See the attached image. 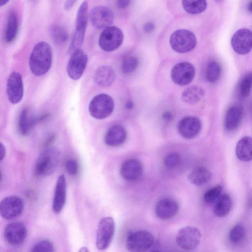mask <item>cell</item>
<instances>
[{
    "mask_svg": "<svg viewBox=\"0 0 252 252\" xmlns=\"http://www.w3.org/2000/svg\"><path fill=\"white\" fill-rule=\"evenodd\" d=\"M52 61V51L47 42L37 43L33 48L29 59V66L32 73L37 76L45 74L49 70Z\"/></svg>",
    "mask_w": 252,
    "mask_h": 252,
    "instance_id": "6da1fadb",
    "label": "cell"
},
{
    "mask_svg": "<svg viewBox=\"0 0 252 252\" xmlns=\"http://www.w3.org/2000/svg\"><path fill=\"white\" fill-rule=\"evenodd\" d=\"M60 152L55 147H49L39 155L34 166L35 174L39 176L51 175L55 171L60 158Z\"/></svg>",
    "mask_w": 252,
    "mask_h": 252,
    "instance_id": "7a4b0ae2",
    "label": "cell"
},
{
    "mask_svg": "<svg viewBox=\"0 0 252 252\" xmlns=\"http://www.w3.org/2000/svg\"><path fill=\"white\" fill-rule=\"evenodd\" d=\"M88 10V3L84 1L81 3L77 11L75 30L68 49L70 54L80 49L83 44L87 25Z\"/></svg>",
    "mask_w": 252,
    "mask_h": 252,
    "instance_id": "3957f363",
    "label": "cell"
},
{
    "mask_svg": "<svg viewBox=\"0 0 252 252\" xmlns=\"http://www.w3.org/2000/svg\"><path fill=\"white\" fill-rule=\"evenodd\" d=\"M114 101L112 97L105 94L95 95L90 101L89 111L93 118L102 120L109 117L113 112Z\"/></svg>",
    "mask_w": 252,
    "mask_h": 252,
    "instance_id": "277c9868",
    "label": "cell"
},
{
    "mask_svg": "<svg viewBox=\"0 0 252 252\" xmlns=\"http://www.w3.org/2000/svg\"><path fill=\"white\" fill-rule=\"evenodd\" d=\"M171 48L179 53H185L193 49L196 45V38L191 31L181 29L175 31L170 37Z\"/></svg>",
    "mask_w": 252,
    "mask_h": 252,
    "instance_id": "5b68a950",
    "label": "cell"
},
{
    "mask_svg": "<svg viewBox=\"0 0 252 252\" xmlns=\"http://www.w3.org/2000/svg\"><path fill=\"white\" fill-rule=\"evenodd\" d=\"M154 236L146 230H139L130 234L127 237L126 246L132 252H144L148 250L154 244Z\"/></svg>",
    "mask_w": 252,
    "mask_h": 252,
    "instance_id": "8992f818",
    "label": "cell"
},
{
    "mask_svg": "<svg viewBox=\"0 0 252 252\" xmlns=\"http://www.w3.org/2000/svg\"><path fill=\"white\" fill-rule=\"evenodd\" d=\"M115 230V221L112 218L105 217L100 220L96 232V246L97 249L105 250L109 247Z\"/></svg>",
    "mask_w": 252,
    "mask_h": 252,
    "instance_id": "52a82bcc",
    "label": "cell"
},
{
    "mask_svg": "<svg viewBox=\"0 0 252 252\" xmlns=\"http://www.w3.org/2000/svg\"><path fill=\"white\" fill-rule=\"evenodd\" d=\"M123 39L124 34L121 29L115 26H109L101 33L98 44L103 51L111 52L118 49Z\"/></svg>",
    "mask_w": 252,
    "mask_h": 252,
    "instance_id": "ba28073f",
    "label": "cell"
},
{
    "mask_svg": "<svg viewBox=\"0 0 252 252\" xmlns=\"http://www.w3.org/2000/svg\"><path fill=\"white\" fill-rule=\"evenodd\" d=\"M201 238L200 230L194 226H186L181 228L177 233L176 241L182 249L191 251L199 245Z\"/></svg>",
    "mask_w": 252,
    "mask_h": 252,
    "instance_id": "9c48e42d",
    "label": "cell"
},
{
    "mask_svg": "<svg viewBox=\"0 0 252 252\" xmlns=\"http://www.w3.org/2000/svg\"><path fill=\"white\" fill-rule=\"evenodd\" d=\"M88 61V56L81 49L73 52L66 68L69 77L74 80L79 79L86 68Z\"/></svg>",
    "mask_w": 252,
    "mask_h": 252,
    "instance_id": "30bf717a",
    "label": "cell"
},
{
    "mask_svg": "<svg viewBox=\"0 0 252 252\" xmlns=\"http://www.w3.org/2000/svg\"><path fill=\"white\" fill-rule=\"evenodd\" d=\"M195 75L194 66L187 62L176 64L171 69V78L173 82L179 86H185L190 83Z\"/></svg>",
    "mask_w": 252,
    "mask_h": 252,
    "instance_id": "8fae6325",
    "label": "cell"
},
{
    "mask_svg": "<svg viewBox=\"0 0 252 252\" xmlns=\"http://www.w3.org/2000/svg\"><path fill=\"white\" fill-rule=\"evenodd\" d=\"M24 209L23 200L16 195L4 198L0 203L1 216L6 220H11L19 216Z\"/></svg>",
    "mask_w": 252,
    "mask_h": 252,
    "instance_id": "7c38bea8",
    "label": "cell"
},
{
    "mask_svg": "<svg viewBox=\"0 0 252 252\" xmlns=\"http://www.w3.org/2000/svg\"><path fill=\"white\" fill-rule=\"evenodd\" d=\"M23 93L24 86L21 75L17 71L11 72L6 83V93L9 101L14 104L18 103L23 98Z\"/></svg>",
    "mask_w": 252,
    "mask_h": 252,
    "instance_id": "4fadbf2b",
    "label": "cell"
},
{
    "mask_svg": "<svg viewBox=\"0 0 252 252\" xmlns=\"http://www.w3.org/2000/svg\"><path fill=\"white\" fill-rule=\"evenodd\" d=\"M231 44L233 50L237 54H248L252 48V32L245 28L238 30L233 35Z\"/></svg>",
    "mask_w": 252,
    "mask_h": 252,
    "instance_id": "5bb4252c",
    "label": "cell"
},
{
    "mask_svg": "<svg viewBox=\"0 0 252 252\" xmlns=\"http://www.w3.org/2000/svg\"><path fill=\"white\" fill-rule=\"evenodd\" d=\"M27 230L22 222H13L8 224L4 230L5 241L10 245L17 246L21 244L26 239Z\"/></svg>",
    "mask_w": 252,
    "mask_h": 252,
    "instance_id": "9a60e30c",
    "label": "cell"
},
{
    "mask_svg": "<svg viewBox=\"0 0 252 252\" xmlns=\"http://www.w3.org/2000/svg\"><path fill=\"white\" fill-rule=\"evenodd\" d=\"M201 127V122L199 118L195 116H186L179 122L178 131L182 137L191 139L198 135Z\"/></svg>",
    "mask_w": 252,
    "mask_h": 252,
    "instance_id": "2e32d148",
    "label": "cell"
},
{
    "mask_svg": "<svg viewBox=\"0 0 252 252\" xmlns=\"http://www.w3.org/2000/svg\"><path fill=\"white\" fill-rule=\"evenodd\" d=\"M89 18L94 27L97 29H105L113 23L114 14L109 8L99 5L91 10Z\"/></svg>",
    "mask_w": 252,
    "mask_h": 252,
    "instance_id": "e0dca14e",
    "label": "cell"
},
{
    "mask_svg": "<svg viewBox=\"0 0 252 252\" xmlns=\"http://www.w3.org/2000/svg\"><path fill=\"white\" fill-rule=\"evenodd\" d=\"M143 171L142 163L136 158H130L125 160L120 168L122 177L130 182L138 180L141 177Z\"/></svg>",
    "mask_w": 252,
    "mask_h": 252,
    "instance_id": "ac0fdd59",
    "label": "cell"
},
{
    "mask_svg": "<svg viewBox=\"0 0 252 252\" xmlns=\"http://www.w3.org/2000/svg\"><path fill=\"white\" fill-rule=\"evenodd\" d=\"M179 204L175 200L165 198L160 200L156 204V216L162 220H169L175 217L179 211Z\"/></svg>",
    "mask_w": 252,
    "mask_h": 252,
    "instance_id": "d6986e66",
    "label": "cell"
},
{
    "mask_svg": "<svg viewBox=\"0 0 252 252\" xmlns=\"http://www.w3.org/2000/svg\"><path fill=\"white\" fill-rule=\"evenodd\" d=\"M127 131L121 125L115 124L111 126L106 131L104 141L110 147H118L123 145L127 139Z\"/></svg>",
    "mask_w": 252,
    "mask_h": 252,
    "instance_id": "ffe728a7",
    "label": "cell"
},
{
    "mask_svg": "<svg viewBox=\"0 0 252 252\" xmlns=\"http://www.w3.org/2000/svg\"><path fill=\"white\" fill-rule=\"evenodd\" d=\"M46 117V115H43L36 117L32 114L30 109L23 108L20 114L18 123L20 133L22 135H28L35 124L44 120Z\"/></svg>",
    "mask_w": 252,
    "mask_h": 252,
    "instance_id": "44dd1931",
    "label": "cell"
},
{
    "mask_svg": "<svg viewBox=\"0 0 252 252\" xmlns=\"http://www.w3.org/2000/svg\"><path fill=\"white\" fill-rule=\"evenodd\" d=\"M66 186L65 177L61 175L58 178L52 203V209L56 214L63 210L66 201Z\"/></svg>",
    "mask_w": 252,
    "mask_h": 252,
    "instance_id": "7402d4cb",
    "label": "cell"
},
{
    "mask_svg": "<svg viewBox=\"0 0 252 252\" xmlns=\"http://www.w3.org/2000/svg\"><path fill=\"white\" fill-rule=\"evenodd\" d=\"M243 115V109L240 106L234 105L230 107L224 117L225 128L228 131H233L237 129L241 123Z\"/></svg>",
    "mask_w": 252,
    "mask_h": 252,
    "instance_id": "603a6c76",
    "label": "cell"
},
{
    "mask_svg": "<svg viewBox=\"0 0 252 252\" xmlns=\"http://www.w3.org/2000/svg\"><path fill=\"white\" fill-rule=\"evenodd\" d=\"M115 73L111 66L102 65L98 67L94 74V81L99 86L105 87L111 85L115 79Z\"/></svg>",
    "mask_w": 252,
    "mask_h": 252,
    "instance_id": "cb8c5ba5",
    "label": "cell"
},
{
    "mask_svg": "<svg viewBox=\"0 0 252 252\" xmlns=\"http://www.w3.org/2000/svg\"><path fill=\"white\" fill-rule=\"evenodd\" d=\"M237 158L243 161L252 160V137L244 136L237 142L235 149Z\"/></svg>",
    "mask_w": 252,
    "mask_h": 252,
    "instance_id": "d4e9b609",
    "label": "cell"
},
{
    "mask_svg": "<svg viewBox=\"0 0 252 252\" xmlns=\"http://www.w3.org/2000/svg\"><path fill=\"white\" fill-rule=\"evenodd\" d=\"M210 171L203 166L194 168L188 175V179L192 184L196 186H202L207 184L211 179Z\"/></svg>",
    "mask_w": 252,
    "mask_h": 252,
    "instance_id": "484cf974",
    "label": "cell"
},
{
    "mask_svg": "<svg viewBox=\"0 0 252 252\" xmlns=\"http://www.w3.org/2000/svg\"><path fill=\"white\" fill-rule=\"evenodd\" d=\"M18 18L16 13L11 10L8 13L4 33L5 40L7 43L12 42L16 37L18 31Z\"/></svg>",
    "mask_w": 252,
    "mask_h": 252,
    "instance_id": "4316f807",
    "label": "cell"
},
{
    "mask_svg": "<svg viewBox=\"0 0 252 252\" xmlns=\"http://www.w3.org/2000/svg\"><path fill=\"white\" fill-rule=\"evenodd\" d=\"M232 206V202L230 196L227 194H222L215 202L214 213L218 217H224L230 212Z\"/></svg>",
    "mask_w": 252,
    "mask_h": 252,
    "instance_id": "83f0119b",
    "label": "cell"
},
{
    "mask_svg": "<svg viewBox=\"0 0 252 252\" xmlns=\"http://www.w3.org/2000/svg\"><path fill=\"white\" fill-rule=\"evenodd\" d=\"M205 94L204 89L198 86H192L182 93V99L188 104H194L199 101Z\"/></svg>",
    "mask_w": 252,
    "mask_h": 252,
    "instance_id": "f1b7e54d",
    "label": "cell"
},
{
    "mask_svg": "<svg viewBox=\"0 0 252 252\" xmlns=\"http://www.w3.org/2000/svg\"><path fill=\"white\" fill-rule=\"evenodd\" d=\"M182 5L188 13L196 14L205 10L207 1L206 0H182Z\"/></svg>",
    "mask_w": 252,
    "mask_h": 252,
    "instance_id": "f546056e",
    "label": "cell"
},
{
    "mask_svg": "<svg viewBox=\"0 0 252 252\" xmlns=\"http://www.w3.org/2000/svg\"><path fill=\"white\" fill-rule=\"evenodd\" d=\"M49 32L51 38L57 44H63L68 39V35L67 31L60 26L57 25L51 26Z\"/></svg>",
    "mask_w": 252,
    "mask_h": 252,
    "instance_id": "4dcf8cb0",
    "label": "cell"
},
{
    "mask_svg": "<svg viewBox=\"0 0 252 252\" xmlns=\"http://www.w3.org/2000/svg\"><path fill=\"white\" fill-rule=\"evenodd\" d=\"M221 67L220 64L216 61L210 62L207 65L205 71V78L210 83L217 82L221 74Z\"/></svg>",
    "mask_w": 252,
    "mask_h": 252,
    "instance_id": "1f68e13d",
    "label": "cell"
},
{
    "mask_svg": "<svg viewBox=\"0 0 252 252\" xmlns=\"http://www.w3.org/2000/svg\"><path fill=\"white\" fill-rule=\"evenodd\" d=\"M245 236V229L241 224H237L233 226L229 233V239L231 243L235 245L239 244L243 242Z\"/></svg>",
    "mask_w": 252,
    "mask_h": 252,
    "instance_id": "d6a6232c",
    "label": "cell"
},
{
    "mask_svg": "<svg viewBox=\"0 0 252 252\" xmlns=\"http://www.w3.org/2000/svg\"><path fill=\"white\" fill-rule=\"evenodd\" d=\"M139 61L134 56H128L122 62L121 70L123 73L129 74L133 73L137 68Z\"/></svg>",
    "mask_w": 252,
    "mask_h": 252,
    "instance_id": "836d02e7",
    "label": "cell"
},
{
    "mask_svg": "<svg viewBox=\"0 0 252 252\" xmlns=\"http://www.w3.org/2000/svg\"><path fill=\"white\" fill-rule=\"evenodd\" d=\"M252 88V72L247 73L242 79L239 87L241 95L243 97H248Z\"/></svg>",
    "mask_w": 252,
    "mask_h": 252,
    "instance_id": "e575fe53",
    "label": "cell"
},
{
    "mask_svg": "<svg viewBox=\"0 0 252 252\" xmlns=\"http://www.w3.org/2000/svg\"><path fill=\"white\" fill-rule=\"evenodd\" d=\"M222 188L221 186H215L208 190L204 195V200L208 204L215 202L221 195Z\"/></svg>",
    "mask_w": 252,
    "mask_h": 252,
    "instance_id": "d590c367",
    "label": "cell"
},
{
    "mask_svg": "<svg viewBox=\"0 0 252 252\" xmlns=\"http://www.w3.org/2000/svg\"><path fill=\"white\" fill-rule=\"evenodd\" d=\"M181 161L179 154L176 152L171 153L167 155L163 159L164 166L169 169L177 167Z\"/></svg>",
    "mask_w": 252,
    "mask_h": 252,
    "instance_id": "8d00e7d4",
    "label": "cell"
},
{
    "mask_svg": "<svg viewBox=\"0 0 252 252\" xmlns=\"http://www.w3.org/2000/svg\"><path fill=\"white\" fill-rule=\"evenodd\" d=\"M32 252H54V247L53 244L49 240H41L35 244L32 249Z\"/></svg>",
    "mask_w": 252,
    "mask_h": 252,
    "instance_id": "74e56055",
    "label": "cell"
},
{
    "mask_svg": "<svg viewBox=\"0 0 252 252\" xmlns=\"http://www.w3.org/2000/svg\"><path fill=\"white\" fill-rule=\"evenodd\" d=\"M65 167L69 175L73 176L77 174L78 171V164L75 159H68L65 163Z\"/></svg>",
    "mask_w": 252,
    "mask_h": 252,
    "instance_id": "f35d334b",
    "label": "cell"
},
{
    "mask_svg": "<svg viewBox=\"0 0 252 252\" xmlns=\"http://www.w3.org/2000/svg\"><path fill=\"white\" fill-rule=\"evenodd\" d=\"M155 29V24L151 22L145 23L143 26V30L146 33H151L154 31Z\"/></svg>",
    "mask_w": 252,
    "mask_h": 252,
    "instance_id": "ab89813d",
    "label": "cell"
},
{
    "mask_svg": "<svg viewBox=\"0 0 252 252\" xmlns=\"http://www.w3.org/2000/svg\"><path fill=\"white\" fill-rule=\"evenodd\" d=\"M131 0H117V6L120 8H125L130 4Z\"/></svg>",
    "mask_w": 252,
    "mask_h": 252,
    "instance_id": "60d3db41",
    "label": "cell"
},
{
    "mask_svg": "<svg viewBox=\"0 0 252 252\" xmlns=\"http://www.w3.org/2000/svg\"><path fill=\"white\" fill-rule=\"evenodd\" d=\"M76 1L77 0H66L64 4V9L66 11L70 10Z\"/></svg>",
    "mask_w": 252,
    "mask_h": 252,
    "instance_id": "b9f144b4",
    "label": "cell"
},
{
    "mask_svg": "<svg viewBox=\"0 0 252 252\" xmlns=\"http://www.w3.org/2000/svg\"><path fill=\"white\" fill-rule=\"evenodd\" d=\"M173 115L169 111H167L163 113L162 118L164 121L168 122L170 121L173 119Z\"/></svg>",
    "mask_w": 252,
    "mask_h": 252,
    "instance_id": "7bdbcfd3",
    "label": "cell"
},
{
    "mask_svg": "<svg viewBox=\"0 0 252 252\" xmlns=\"http://www.w3.org/2000/svg\"><path fill=\"white\" fill-rule=\"evenodd\" d=\"M0 161H1L4 159L6 155V149L2 143H0Z\"/></svg>",
    "mask_w": 252,
    "mask_h": 252,
    "instance_id": "ee69618b",
    "label": "cell"
},
{
    "mask_svg": "<svg viewBox=\"0 0 252 252\" xmlns=\"http://www.w3.org/2000/svg\"><path fill=\"white\" fill-rule=\"evenodd\" d=\"M126 107L127 109H131L134 107V103L132 101H127L126 104Z\"/></svg>",
    "mask_w": 252,
    "mask_h": 252,
    "instance_id": "f6af8a7d",
    "label": "cell"
},
{
    "mask_svg": "<svg viewBox=\"0 0 252 252\" xmlns=\"http://www.w3.org/2000/svg\"><path fill=\"white\" fill-rule=\"evenodd\" d=\"M9 0H0V5L1 6L6 4Z\"/></svg>",
    "mask_w": 252,
    "mask_h": 252,
    "instance_id": "bcb514c9",
    "label": "cell"
},
{
    "mask_svg": "<svg viewBox=\"0 0 252 252\" xmlns=\"http://www.w3.org/2000/svg\"><path fill=\"white\" fill-rule=\"evenodd\" d=\"M79 251L80 252H88L89 250H88L87 248L83 247H82Z\"/></svg>",
    "mask_w": 252,
    "mask_h": 252,
    "instance_id": "7dc6e473",
    "label": "cell"
},
{
    "mask_svg": "<svg viewBox=\"0 0 252 252\" xmlns=\"http://www.w3.org/2000/svg\"><path fill=\"white\" fill-rule=\"evenodd\" d=\"M248 10L249 11L252 12V1L250 3L248 6Z\"/></svg>",
    "mask_w": 252,
    "mask_h": 252,
    "instance_id": "c3c4849f",
    "label": "cell"
},
{
    "mask_svg": "<svg viewBox=\"0 0 252 252\" xmlns=\"http://www.w3.org/2000/svg\"><path fill=\"white\" fill-rule=\"evenodd\" d=\"M217 2H220L222 0H215Z\"/></svg>",
    "mask_w": 252,
    "mask_h": 252,
    "instance_id": "681fc988",
    "label": "cell"
}]
</instances>
